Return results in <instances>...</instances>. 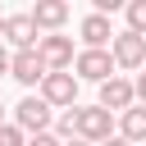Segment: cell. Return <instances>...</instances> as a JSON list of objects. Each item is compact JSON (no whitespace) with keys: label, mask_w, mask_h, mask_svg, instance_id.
Here are the masks:
<instances>
[{"label":"cell","mask_w":146,"mask_h":146,"mask_svg":"<svg viewBox=\"0 0 146 146\" xmlns=\"http://www.w3.org/2000/svg\"><path fill=\"white\" fill-rule=\"evenodd\" d=\"M23 141H27V137H23L14 123H0V146H23Z\"/></svg>","instance_id":"obj_15"},{"label":"cell","mask_w":146,"mask_h":146,"mask_svg":"<svg viewBox=\"0 0 146 146\" xmlns=\"http://www.w3.org/2000/svg\"><path fill=\"white\" fill-rule=\"evenodd\" d=\"M78 82H105V78H114V59H110V50H78V59H73V68H68Z\"/></svg>","instance_id":"obj_6"},{"label":"cell","mask_w":146,"mask_h":146,"mask_svg":"<svg viewBox=\"0 0 146 146\" xmlns=\"http://www.w3.org/2000/svg\"><path fill=\"white\" fill-rule=\"evenodd\" d=\"M23 146H59V141H55V137H50V132H36V137H27V141H23Z\"/></svg>","instance_id":"obj_16"},{"label":"cell","mask_w":146,"mask_h":146,"mask_svg":"<svg viewBox=\"0 0 146 146\" xmlns=\"http://www.w3.org/2000/svg\"><path fill=\"white\" fill-rule=\"evenodd\" d=\"M0 123H5V100H0Z\"/></svg>","instance_id":"obj_22"},{"label":"cell","mask_w":146,"mask_h":146,"mask_svg":"<svg viewBox=\"0 0 146 146\" xmlns=\"http://www.w3.org/2000/svg\"><path fill=\"white\" fill-rule=\"evenodd\" d=\"M119 137L128 146H146V105H132L119 114Z\"/></svg>","instance_id":"obj_12"},{"label":"cell","mask_w":146,"mask_h":146,"mask_svg":"<svg viewBox=\"0 0 146 146\" xmlns=\"http://www.w3.org/2000/svg\"><path fill=\"white\" fill-rule=\"evenodd\" d=\"M100 146H128V141H123V137H110V141H100Z\"/></svg>","instance_id":"obj_20"},{"label":"cell","mask_w":146,"mask_h":146,"mask_svg":"<svg viewBox=\"0 0 146 146\" xmlns=\"http://www.w3.org/2000/svg\"><path fill=\"white\" fill-rule=\"evenodd\" d=\"M50 123H55V110L41 100V96H23L18 105H14V128L23 132V137H36V132H50Z\"/></svg>","instance_id":"obj_1"},{"label":"cell","mask_w":146,"mask_h":146,"mask_svg":"<svg viewBox=\"0 0 146 146\" xmlns=\"http://www.w3.org/2000/svg\"><path fill=\"white\" fill-rule=\"evenodd\" d=\"M27 14H32V23H36L41 36H50V32H59V27L68 23V5H64V0H36Z\"/></svg>","instance_id":"obj_11"},{"label":"cell","mask_w":146,"mask_h":146,"mask_svg":"<svg viewBox=\"0 0 146 146\" xmlns=\"http://www.w3.org/2000/svg\"><path fill=\"white\" fill-rule=\"evenodd\" d=\"M9 78H14V82H23L27 91H32V87H41V78H46L41 55H36V50H14V55H9Z\"/></svg>","instance_id":"obj_8"},{"label":"cell","mask_w":146,"mask_h":146,"mask_svg":"<svg viewBox=\"0 0 146 146\" xmlns=\"http://www.w3.org/2000/svg\"><path fill=\"white\" fill-rule=\"evenodd\" d=\"M0 41H5V14H0Z\"/></svg>","instance_id":"obj_21"},{"label":"cell","mask_w":146,"mask_h":146,"mask_svg":"<svg viewBox=\"0 0 146 146\" xmlns=\"http://www.w3.org/2000/svg\"><path fill=\"white\" fill-rule=\"evenodd\" d=\"M5 73H9V46L0 41V78H5Z\"/></svg>","instance_id":"obj_18"},{"label":"cell","mask_w":146,"mask_h":146,"mask_svg":"<svg viewBox=\"0 0 146 146\" xmlns=\"http://www.w3.org/2000/svg\"><path fill=\"white\" fill-rule=\"evenodd\" d=\"M78 36H82V50H110V41H114V27H110V18L105 14H87L82 23H78Z\"/></svg>","instance_id":"obj_10"},{"label":"cell","mask_w":146,"mask_h":146,"mask_svg":"<svg viewBox=\"0 0 146 146\" xmlns=\"http://www.w3.org/2000/svg\"><path fill=\"white\" fill-rule=\"evenodd\" d=\"M59 146H91V141H82V137H68V141H59Z\"/></svg>","instance_id":"obj_19"},{"label":"cell","mask_w":146,"mask_h":146,"mask_svg":"<svg viewBox=\"0 0 146 146\" xmlns=\"http://www.w3.org/2000/svg\"><path fill=\"white\" fill-rule=\"evenodd\" d=\"M5 41H9L14 50H36L41 32H36L32 14H5Z\"/></svg>","instance_id":"obj_9"},{"label":"cell","mask_w":146,"mask_h":146,"mask_svg":"<svg viewBox=\"0 0 146 146\" xmlns=\"http://www.w3.org/2000/svg\"><path fill=\"white\" fill-rule=\"evenodd\" d=\"M100 110H110V114H123V110H132L137 105V96H132V82L123 78V73H114V78H105L100 82V100H96Z\"/></svg>","instance_id":"obj_7"},{"label":"cell","mask_w":146,"mask_h":146,"mask_svg":"<svg viewBox=\"0 0 146 146\" xmlns=\"http://www.w3.org/2000/svg\"><path fill=\"white\" fill-rule=\"evenodd\" d=\"M132 96H137V105H146V73H137V82H132Z\"/></svg>","instance_id":"obj_17"},{"label":"cell","mask_w":146,"mask_h":146,"mask_svg":"<svg viewBox=\"0 0 146 146\" xmlns=\"http://www.w3.org/2000/svg\"><path fill=\"white\" fill-rule=\"evenodd\" d=\"M36 96H41L50 110H73V105H78V78H73V73H46L41 87H36Z\"/></svg>","instance_id":"obj_3"},{"label":"cell","mask_w":146,"mask_h":146,"mask_svg":"<svg viewBox=\"0 0 146 146\" xmlns=\"http://www.w3.org/2000/svg\"><path fill=\"white\" fill-rule=\"evenodd\" d=\"M78 137L91 141V146L110 141V137H114V114L100 110V105H78Z\"/></svg>","instance_id":"obj_4"},{"label":"cell","mask_w":146,"mask_h":146,"mask_svg":"<svg viewBox=\"0 0 146 146\" xmlns=\"http://www.w3.org/2000/svg\"><path fill=\"white\" fill-rule=\"evenodd\" d=\"M36 55H41L46 73H68V68H73V59H78V50H73V36H64V32H50V36H41V41H36Z\"/></svg>","instance_id":"obj_2"},{"label":"cell","mask_w":146,"mask_h":146,"mask_svg":"<svg viewBox=\"0 0 146 146\" xmlns=\"http://www.w3.org/2000/svg\"><path fill=\"white\" fill-rule=\"evenodd\" d=\"M110 59H114V68H146V36H137V32H114V41H110Z\"/></svg>","instance_id":"obj_5"},{"label":"cell","mask_w":146,"mask_h":146,"mask_svg":"<svg viewBox=\"0 0 146 146\" xmlns=\"http://www.w3.org/2000/svg\"><path fill=\"white\" fill-rule=\"evenodd\" d=\"M50 137H55V141H68V137H78V105H73V110H64V114L50 123Z\"/></svg>","instance_id":"obj_13"},{"label":"cell","mask_w":146,"mask_h":146,"mask_svg":"<svg viewBox=\"0 0 146 146\" xmlns=\"http://www.w3.org/2000/svg\"><path fill=\"white\" fill-rule=\"evenodd\" d=\"M123 14H128V32L146 36V0H132V5H123Z\"/></svg>","instance_id":"obj_14"}]
</instances>
